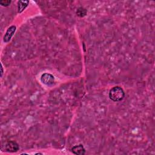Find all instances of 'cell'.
<instances>
[{"label":"cell","mask_w":155,"mask_h":155,"mask_svg":"<svg viewBox=\"0 0 155 155\" xmlns=\"http://www.w3.org/2000/svg\"><path fill=\"white\" fill-rule=\"evenodd\" d=\"M125 96V93L123 89L119 87L116 86L111 88L109 91L110 99L114 102H119L122 101Z\"/></svg>","instance_id":"6da1fadb"},{"label":"cell","mask_w":155,"mask_h":155,"mask_svg":"<svg viewBox=\"0 0 155 155\" xmlns=\"http://www.w3.org/2000/svg\"><path fill=\"white\" fill-rule=\"evenodd\" d=\"M41 82L47 85H52L54 82V76L50 73H44L41 76Z\"/></svg>","instance_id":"7a4b0ae2"},{"label":"cell","mask_w":155,"mask_h":155,"mask_svg":"<svg viewBox=\"0 0 155 155\" xmlns=\"http://www.w3.org/2000/svg\"><path fill=\"white\" fill-rule=\"evenodd\" d=\"M19 147L18 144L15 141H9L7 142L5 145V150L7 152H16L19 150Z\"/></svg>","instance_id":"3957f363"},{"label":"cell","mask_w":155,"mask_h":155,"mask_svg":"<svg viewBox=\"0 0 155 155\" xmlns=\"http://www.w3.org/2000/svg\"><path fill=\"white\" fill-rule=\"evenodd\" d=\"M16 27L15 25H12L10 27H8L3 38V41L4 42H8V41H10L12 37L13 36L16 31Z\"/></svg>","instance_id":"277c9868"},{"label":"cell","mask_w":155,"mask_h":155,"mask_svg":"<svg viewBox=\"0 0 155 155\" xmlns=\"http://www.w3.org/2000/svg\"><path fill=\"white\" fill-rule=\"evenodd\" d=\"M71 151L73 154L76 155H83L85 153V150L82 145L79 144L74 146L71 148Z\"/></svg>","instance_id":"5b68a950"},{"label":"cell","mask_w":155,"mask_h":155,"mask_svg":"<svg viewBox=\"0 0 155 155\" xmlns=\"http://www.w3.org/2000/svg\"><path fill=\"white\" fill-rule=\"evenodd\" d=\"M29 3L28 1H20L18 2V11L19 13H21L27 7Z\"/></svg>","instance_id":"8992f818"},{"label":"cell","mask_w":155,"mask_h":155,"mask_svg":"<svg viewBox=\"0 0 155 155\" xmlns=\"http://www.w3.org/2000/svg\"><path fill=\"white\" fill-rule=\"evenodd\" d=\"M87 10L83 7H79L76 11V15L79 17H84L87 15Z\"/></svg>","instance_id":"52a82bcc"},{"label":"cell","mask_w":155,"mask_h":155,"mask_svg":"<svg viewBox=\"0 0 155 155\" xmlns=\"http://www.w3.org/2000/svg\"><path fill=\"white\" fill-rule=\"evenodd\" d=\"M11 3V1L7 0V1H1L0 4L2 6H8Z\"/></svg>","instance_id":"ba28073f"},{"label":"cell","mask_w":155,"mask_h":155,"mask_svg":"<svg viewBox=\"0 0 155 155\" xmlns=\"http://www.w3.org/2000/svg\"><path fill=\"white\" fill-rule=\"evenodd\" d=\"M1 76H2V74H3V68H2V64H1Z\"/></svg>","instance_id":"9c48e42d"}]
</instances>
